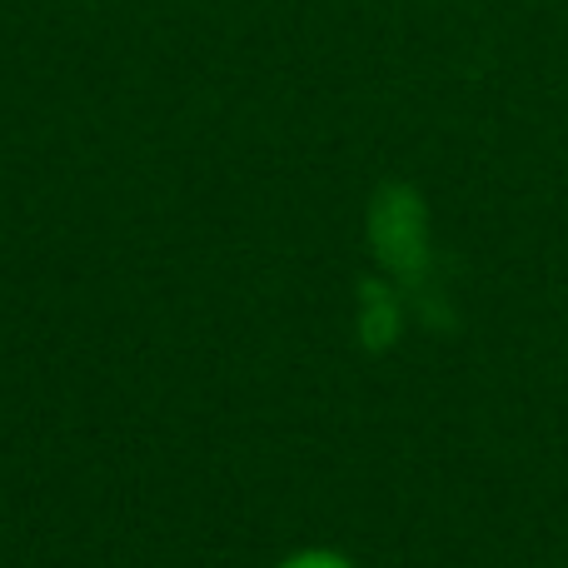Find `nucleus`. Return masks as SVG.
<instances>
[{
    "label": "nucleus",
    "mask_w": 568,
    "mask_h": 568,
    "mask_svg": "<svg viewBox=\"0 0 568 568\" xmlns=\"http://www.w3.org/2000/svg\"><path fill=\"white\" fill-rule=\"evenodd\" d=\"M369 230H374V245H379V255L389 260V265H404V270L419 265V255H424V205H419L414 190H404V185L379 190Z\"/></svg>",
    "instance_id": "f257e3e1"
},
{
    "label": "nucleus",
    "mask_w": 568,
    "mask_h": 568,
    "mask_svg": "<svg viewBox=\"0 0 568 568\" xmlns=\"http://www.w3.org/2000/svg\"><path fill=\"white\" fill-rule=\"evenodd\" d=\"M280 568H354V564L334 549H304V554H294V559H284Z\"/></svg>",
    "instance_id": "f03ea898"
}]
</instances>
